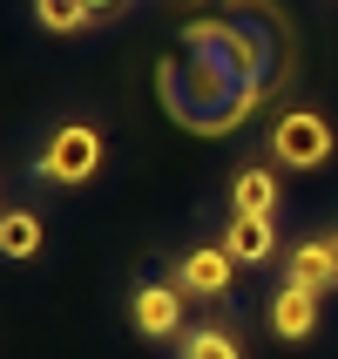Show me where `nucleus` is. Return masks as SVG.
I'll list each match as a JSON object with an SVG mask.
<instances>
[{"label": "nucleus", "instance_id": "1", "mask_svg": "<svg viewBox=\"0 0 338 359\" xmlns=\"http://www.w3.org/2000/svg\"><path fill=\"white\" fill-rule=\"evenodd\" d=\"M34 170H41L48 183H61V190L88 183V177L101 170V129H88V122H61V129H48Z\"/></svg>", "mask_w": 338, "mask_h": 359}, {"label": "nucleus", "instance_id": "7", "mask_svg": "<svg viewBox=\"0 0 338 359\" xmlns=\"http://www.w3.org/2000/svg\"><path fill=\"white\" fill-rule=\"evenodd\" d=\"M230 210H237V217H278V177H271L264 163L237 170V183H230Z\"/></svg>", "mask_w": 338, "mask_h": 359}, {"label": "nucleus", "instance_id": "4", "mask_svg": "<svg viewBox=\"0 0 338 359\" xmlns=\"http://www.w3.org/2000/svg\"><path fill=\"white\" fill-rule=\"evenodd\" d=\"M237 285V258L223 251V244H197L190 258H183V292H203V299H223Z\"/></svg>", "mask_w": 338, "mask_h": 359}, {"label": "nucleus", "instance_id": "6", "mask_svg": "<svg viewBox=\"0 0 338 359\" xmlns=\"http://www.w3.org/2000/svg\"><path fill=\"white\" fill-rule=\"evenodd\" d=\"M223 251L237 264H264L271 251H278V224L271 217H237L230 210V224H223Z\"/></svg>", "mask_w": 338, "mask_h": 359}, {"label": "nucleus", "instance_id": "5", "mask_svg": "<svg viewBox=\"0 0 338 359\" xmlns=\"http://www.w3.org/2000/svg\"><path fill=\"white\" fill-rule=\"evenodd\" d=\"M271 332L278 339H311L318 332V292H304V285L284 278L278 299H271Z\"/></svg>", "mask_w": 338, "mask_h": 359}, {"label": "nucleus", "instance_id": "3", "mask_svg": "<svg viewBox=\"0 0 338 359\" xmlns=\"http://www.w3.org/2000/svg\"><path fill=\"white\" fill-rule=\"evenodd\" d=\"M129 319H136L142 339H176V332H183V292H176V285H136Z\"/></svg>", "mask_w": 338, "mask_h": 359}, {"label": "nucleus", "instance_id": "9", "mask_svg": "<svg viewBox=\"0 0 338 359\" xmlns=\"http://www.w3.org/2000/svg\"><path fill=\"white\" fill-rule=\"evenodd\" d=\"M291 285H304V292H332L338 285V264H332V244H298L291 251Z\"/></svg>", "mask_w": 338, "mask_h": 359}, {"label": "nucleus", "instance_id": "13", "mask_svg": "<svg viewBox=\"0 0 338 359\" xmlns=\"http://www.w3.org/2000/svg\"><path fill=\"white\" fill-rule=\"evenodd\" d=\"M325 244H332V264H338V231H332V238H325Z\"/></svg>", "mask_w": 338, "mask_h": 359}, {"label": "nucleus", "instance_id": "11", "mask_svg": "<svg viewBox=\"0 0 338 359\" xmlns=\"http://www.w3.org/2000/svg\"><path fill=\"white\" fill-rule=\"evenodd\" d=\"M183 359H244V353H237V339H230V332L203 325V332H190V339H183Z\"/></svg>", "mask_w": 338, "mask_h": 359}, {"label": "nucleus", "instance_id": "10", "mask_svg": "<svg viewBox=\"0 0 338 359\" xmlns=\"http://www.w3.org/2000/svg\"><path fill=\"white\" fill-rule=\"evenodd\" d=\"M88 14H95L88 0H34V20L48 27V34H81Z\"/></svg>", "mask_w": 338, "mask_h": 359}, {"label": "nucleus", "instance_id": "2", "mask_svg": "<svg viewBox=\"0 0 338 359\" xmlns=\"http://www.w3.org/2000/svg\"><path fill=\"white\" fill-rule=\"evenodd\" d=\"M332 122L318 116V109H284L278 122H271V163H284V170H318V163H332Z\"/></svg>", "mask_w": 338, "mask_h": 359}, {"label": "nucleus", "instance_id": "12", "mask_svg": "<svg viewBox=\"0 0 338 359\" xmlns=\"http://www.w3.org/2000/svg\"><path fill=\"white\" fill-rule=\"evenodd\" d=\"M88 7H95V14H108V7H122V0H88Z\"/></svg>", "mask_w": 338, "mask_h": 359}, {"label": "nucleus", "instance_id": "8", "mask_svg": "<svg viewBox=\"0 0 338 359\" xmlns=\"http://www.w3.org/2000/svg\"><path fill=\"white\" fill-rule=\"evenodd\" d=\"M48 244V224L34 210H0V258H34Z\"/></svg>", "mask_w": 338, "mask_h": 359}]
</instances>
